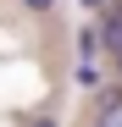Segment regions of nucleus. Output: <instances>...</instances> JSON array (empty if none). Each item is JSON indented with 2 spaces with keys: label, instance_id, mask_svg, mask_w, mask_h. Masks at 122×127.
Segmentation results:
<instances>
[{
  "label": "nucleus",
  "instance_id": "1",
  "mask_svg": "<svg viewBox=\"0 0 122 127\" xmlns=\"http://www.w3.org/2000/svg\"><path fill=\"white\" fill-rule=\"evenodd\" d=\"M100 44H106V50H122V17H106V22H100Z\"/></svg>",
  "mask_w": 122,
  "mask_h": 127
},
{
  "label": "nucleus",
  "instance_id": "2",
  "mask_svg": "<svg viewBox=\"0 0 122 127\" xmlns=\"http://www.w3.org/2000/svg\"><path fill=\"white\" fill-rule=\"evenodd\" d=\"M94 127H122V94H106V111H100Z\"/></svg>",
  "mask_w": 122,
  "mask_h": 127
},
{
  "label": "nucleus",
  "instance_id": "3",
  "mask_svg": "<svg viewBox=\"0 0 122 127\" xmlns=\"http://www.w3.org/2000/svg\"><path fill=\"white\" fill-rule=\"evenodd\" d=\"M22 6H28V11H50L56 0H22Z\"/></svg>",
  "mask_w": 122,
  "mask_h": 127
},
{
  "label": "nucleus",
  "instance_id": "4",
  "mask_svg": "<svg viewBox=\"0 0 122 127\" xmlns=\"http://www.w3.org/2000/svg\"><path fill=\"white\" fill-rule=\"evenodd\" d=\"M33 127H56V122H50V116H39V122H33Z\"/></svg>",
  "mask_w": 122,
  "mask_h": 127
},
{
  "label": "nucleus",
  "instance_id": "5",
  "mask_svg": "<svg viewBox=\"0 0 122 127\" xmlns=\"http://www.w3.org/2000/svg\"><path fill=\"white\" fill-rule=\"evenodd\" d=\"M117 72H122V66H117Z\"/></svg>",
  "mask_w": 122,
  "mask_h": 127
}]
</instances>
